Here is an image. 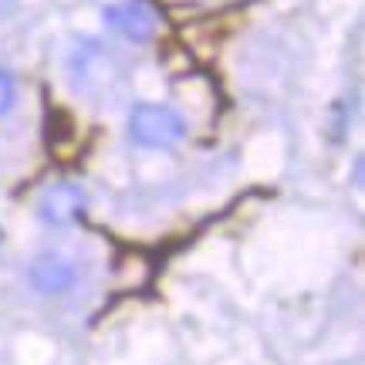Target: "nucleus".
I'll use <instances>...</instances> for the list:
<instances>
[{
    "label": "nucleus",
    "instance_id": "f257e3e1",
    "mask_svg": "<svg viewBox=\"0 0 365 365\" xmlns=\"http://www.w3.org/2000/svg\"><path fill=\"white\" fill-rule=\"evenodd\" d=\"M186 135L182 118L170 105H135L129 112V139L143 149H170Z\"/></svg>",
    "mask_w": 365,
    "mask_h": 365
},
{
    "label": "nucleus",
    "instance_id": "f03ea898",
    "mask_svg": "<svg viewBox=\"0 0 365 365\" xmlns=\"http://www.w3.org/2000/svg\"><path fill=\"white\" fill-rule=\"evenodd\" d=\"M105 21L125 41H135V44H143L156 34V11L145 0H125L115 7H105Z\"/></svg>",
    "mask_w": 365,
    "mask_h": 365
},
{
    "label": "nucleus",
    "instance_id": "7ed1b4c3",
    "mask_svg": "<svg viewBox=\"0 0 365 365\" xmlns=\"http://www.w3.org/2000/svg\"><path fill=\"white\" fill-rule=\"evenodd\" d=\"M38 210L44 223L65 227V223H71L85 210V190L78 182H54L51 190H44Z\"/></svg>",
    "mask_w": 365,
    "mask_h": 365
},
{
    "label": "nucleus",
    "instance_id": "20e7f679",
    "mask_svg": "<svg viewBox=\"0 0 365 365\" xmlns=\"http://www.w3.org/2000/svg\"><path fill=\"white\" fill-rule=\"evenodd\" d=\"M112 75H115V71H112L108 54L98 51L95 44H85V48H78V51L71 54V78H75V85H78L81 91L102 88Z\"/></svg>",
    "mask_w": 365,
    "mask_h": 365
},
{
    "label": "nucleus",
    "instance_id": "39448f33",
    "mask_svg": "<svg viewBox=\"0 0 365 365\" xmlns=\"http://www.w3.org/2000/svg\"><path fill=\"white\" fill-rule=\"evenodd\" d=\"M31 281L41 294H65L75 284V264L61 254H44L31 267Z\"/></svg>",
    "mask_w": 365,
    "mask_h": 365
},
{
    "label": "nucleus",
    "instance_id": "423d86ee",
    "mask_svg": "<svg viewBox=\"0 0 365 365\" xmlns=\"http://www.w3.org/2000/svg\"><path fill=\"white\" fill-rule=\"evenodd\" d=\"M14 108V78L0 68V115H7Z\"/></svg>",
    "mask_w": 365,
    "mask_h": 365
},
{
    "label": "nucleus",
    "instance_id": "0eeeda50",
    "mask_svg": "<svg viewBox=\"0 0 365 365\" xmlns=\"http://www.w3.org/2000/svg\"><path fill=\"white\" fill-rule=\"evenodd\" d=\"M7 4H11V0H0V11H4V7H7Z\"/></svg>",
    "mask_w": 365,
    "mask_h": 365
}]
</instances>
